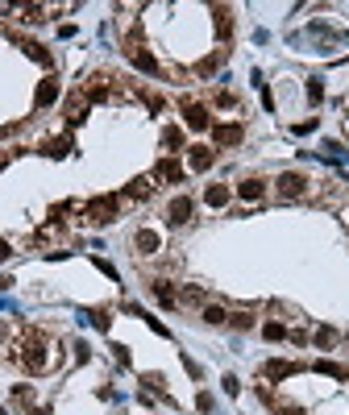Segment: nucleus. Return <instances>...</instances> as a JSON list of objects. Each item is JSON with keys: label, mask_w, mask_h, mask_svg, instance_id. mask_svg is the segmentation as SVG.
<instances>
[{"label": "nucleus", "mask_w": 349, "mask_h": 415, "mask_svg": "<svg viewBox=\"0 0 349 415\" xmlns=\"http://www.w3.org/2000/svg\"><path fill=\"white\" fill-rule=\"evenodd\" d=\"M212 163H216V154H212L208 146H191V166H195V170H208Z\"/></svg>", "instance_id": "6"}, {"label": "nucleus", "mask_w": 349, "mask_h": 415, "mask_svg": "<svg viewBox=\"0 0 349 415\" xmlns=\"http://www.w3.org/2000/svg\"><path fill=\"white\" fill-rule=\"evenodd\" d=\"M8 253H13V249H8V241H0V262H4V257H8Z\"/></svg>", "instance_id": "10"}, {"label": "nucleus", "mask_w": 349, "mask_h": 415, "mask_svg": "<svg viewBox=\"0 0 349 415\" xmlns=\"http://www.w3.org/2000/svg\"><path fill=\"white\" fill-rule=\"evenodd\" d=\"M121 216V195H96L80 208V220L84 225H112Z\"/></svg>", "instance_id": "1"}, {"label": "nucleus", "mask_w": 349, "mask_h": 415, "mask_svg": "<svg viewBox=\"0 0 349 415\" xmlns=\"http://www.w3.org/2000/svg\"><path fill=\"white\" fill-rule=\"evenodd\" d=\"M262 332H266L270 340H283V329H279V324H266V329H262Z\"/></svg>", "instance_id": "9"}, {"label": "nucleus", "mask_w": 349, "mask_h": 415, "mask_svg": "<svg viewBox=\"0 0 349 415\" xmlns=\"http://www.w3.org/2000/svg\"><path fill=\"white\" fill-rule=\"evenodd\" d=\"M204 320L208 324H229V312L225 308H204Z\"/></svg>", "instance_id": "8"}, {"label": "nucleus", "mask_w": 349, "mask_h": 415, "mask_svg": "<svg viewBox=\"0 0 349 415\" xmlns=\"http://www.w3.org/2000/svg\"><path fill=\"white\" fill-rule=\"evenodd\" d=\"M191 212H195L191 195H174L171 208H167V220H171V225H183V220H191Z\"/></svg>", "instance_id": "2"}, {"label": "nucleus", "mask_w": 349, "mask_h": 415, "mask_svg": "<svg viewBox=\"0 0 349 415\" xmlns=\"http://www.w3.org/2000/svg\"><path fill=\"white\" fill-rule=\"evenodd\" d=\"M216 146H242V137H246V125H216Z\"/></svg>", "instance_id": "3"}, {"label": "nucleus", "mask_w": 349, "mask_h": 415, "mask_svg": "<svg viewBox=\"0 0 349 415\" xmlns=\"http://www.w3.org/2000/svg\"><path fill=\"white\" fill-rule=\"evenodd\" d=\"M208 204H212V208L229 204V187H221V183H216V187H208Z\"/></svg>", "instance_id": "7"}, {"label": "nucleus", "mask_w": 349, "mask_h": 415, "mask_svg": "<svg viewBox=\"0 0 349 415\" xmlns=\"http://www.w3.org/2000/svg\"><path fill=\"white\" fill-rule=\"evenodd\" d=\"M279 191H283V199H287V195L295 199V195L308 191V179H304V174H283V179H279Z\"/></svg>", "instance_id": "4"}, {"label": "nucleus", "mask_w": 349, "mask_h": 415, "mask_svg": "<svg viewBox=\"0 0 349 415\" xmlns=\"http://www.w3.org/2000/svg\"><path fill=\"white\" fill-rule=\"evenodd\" d=\"M158 246H163V241H158V233H154V229H142V233L133 237V249H138L142 257H146V253H158Z\"/></svg>", "instance_id": "5"}]
</instances>
